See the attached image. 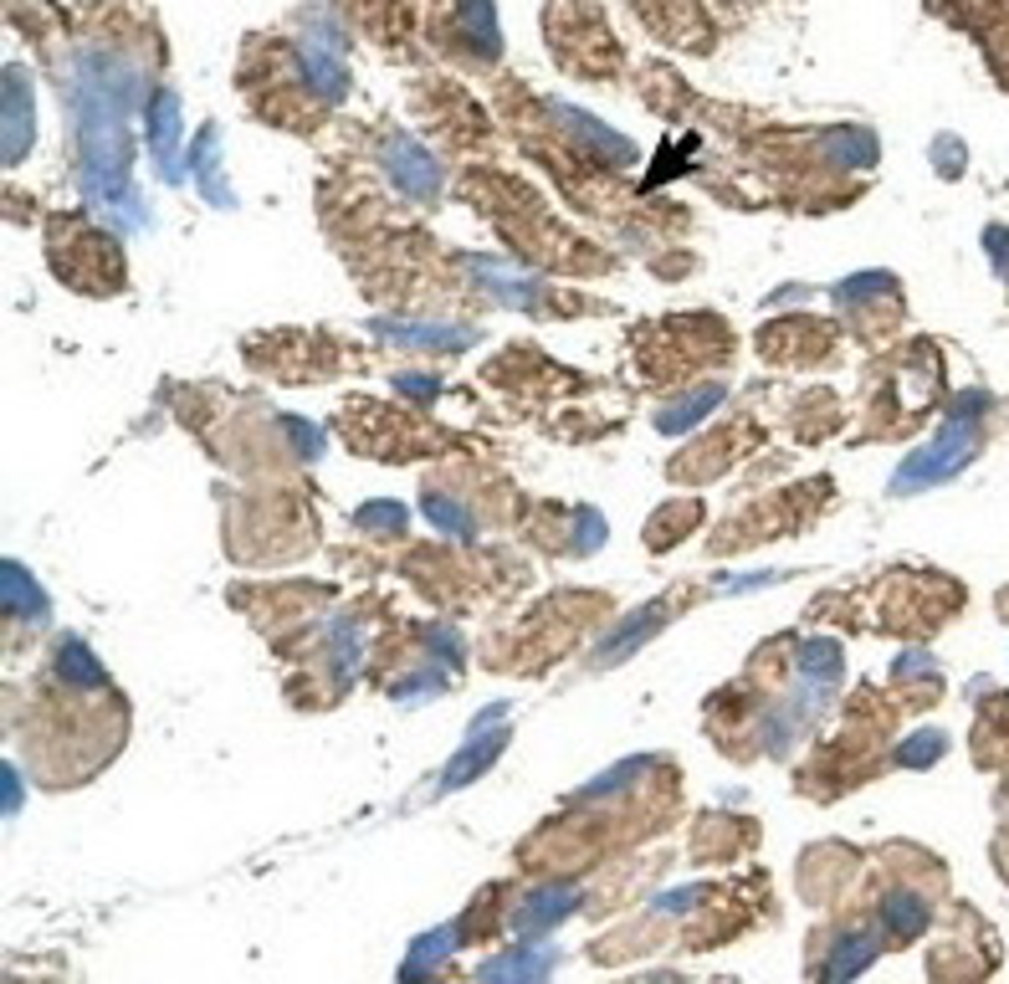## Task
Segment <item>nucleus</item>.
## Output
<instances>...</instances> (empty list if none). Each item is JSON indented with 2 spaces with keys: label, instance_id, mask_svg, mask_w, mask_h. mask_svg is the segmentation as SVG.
Returning a JSON list of instances; mask_svg holds the SVG:
<instances>
[{
  "label": "nucleus",
  "instance_id": "f257e3e1",
  "mask_svg": "<svg viewBox=\"0 0 1009 984\" xmlns=\"http://www.w3.org/2000/svg\"><path fill=\"white\" fill-rule=\"evenodd\" d=\"M72 133H78V185L98 211L123 231L144 227V205L133 190V144L129 119L139 103V72L119 52L82 47L67 72Z\"/></svg>",
  "mask_w": 1009,
  "mask_h": 984
},
{
  "label": "nucleus",
  "instance_id": "f03ea898",
  "mask_svg": "<svg viewBox=\"0 0 1009 984\" xmlns=\"http://www.w3.org/2000/svg\"><path fill=\"white\" fill-rule=\"evenodd\" d=\"M983 411H989V395L983 390H969V395L953 400V411H948L944 431L922 446V452H912L902 462V472L891 478V492H922L932 488V482L953 478V472H963V466L973 462V452H979V421Z\"/></svg>",
  "mask_w": 1009,
  "mask_h": 984
},
{
  "label": "nucleus",
  "instance_id": "7ed1b4c3",
  "mask_svg": "<svg viewBox=\"0 0 1009 984\" xmlns=\"http://www.w3.org/2000/svg\"><path fill=\"white\" fill-rule=\"evenodd\" d=\"M385 164H390V174H395V185L411 200H431L441 190V164L431 160L421 144H411V139H390Z\"/></svg>",
  "mask_w": 1009,
  "mask_h": 984
},
{
  "label": "nucleus",
  "instance_id": "20e7f679",
  "mask_svg": "<svg viewBox=\"0 0 1009 984\" xmlns=\"http://www.w3.org/2000/svg\"><path fill=\"white\" fill-rule=\"evenodd\" d=\"M149 149H154L164 180H180V103H174V93H154V103H149Z\"/></svg>",
  "mask_w": 1009,
  "mask_h": 984
},
{
  "label": "nucleus",
  "instance_id": "39448f33",
  "mask_svg": "<svg viewBox=\"0 0 1009 984\" xmlns=\"http://www.w3.org/2000/svg\"><path fill=\"white\" fill-rule=\"evenodd\" d=\"M31 149V82L21 67L6 72V164H21Z\"/></svg>",
  "mask_w": 1009,
  "mask_h": 984
},
{
  "label": "nucleus",
  "instance_id": "423d86ee",
  "mask_svg": "<svg viewBox=\"0 0 1009 984\" xmlns=\"http://www.w3.org/2000/svg\"><path fill=\"white\" fill-rule=\"evenodd\" d=\"M503 744H507V729L472 733V739H466V749L452 759V764H446V774H441V795H446V790L472 785V780H477L482 770H492V759L503 754Z\"/></svg>",
  "mask_w": 1009,
  "mask_h": 984
},
{
  "label": "nucleus",
  "instance_id": "0eeeda50",
  "mask_svg": "<svg viewBox=\"0 0 1009 984\" xmlns=\"http://www.w3.org/2000/svg\"><path fill=\"white\" fill-rule=\"evenodd\" d=\"M574 907H579V892L574 887H544V892H533L528 903L518 907V918H513V928L518 933H548L554 928V923H564L574 913Z\"/></svg>",
  "mask_w": 1009,
  "mask_h": 984
},
{
  "label": "nucleus",
  "instance_id": "6e6552de",
  "mask_svg": "<svg viewBox=\"0 0 1009 984\" xmlns=\"http://www.w3.org/2000/svg\"><path fill=\"white\" fill-rule=\"evenodd\" d=\"M374 333L380 339H390V344H411V349H466L472 344V333L466 329H441V323H374Z\"/></svg>",
  "mask_w": 1009,
  "mask_h": 984
},
{
  "label": "nucleus",
  "instance_id": "1a4fd4ad",
  "mask_svg": "<svg viewBox=\"0 0 1009 984\" xmlns=\"http://www.w3.org/2000/svg\"><path fill=\"white\" fill-rule=\"evenodd\" d=\"M881 923H887L891 938L912 944V938H922V928H928V903H922L917 892H887V903H881Z\"/></svg>",
  "mask_w": 1009,
  "mask_h": 984
},
{
  "label": "nucleus",
  "instance_id": "9d476101",
  "mask_svg": "<svg viewBox=\"0 0 1009 984\" xmlns=\"http://www.w3.org/2000/svg\"><path fill=\"white\" fill-rule=\"evenodd\" d=\"M297 62H303V78H307V88H313L319 98H329V103H339V98H344L349 72L339 67V57H329L323 47H313V41H307L303 52H297Z\"/></svg>",
  "mask_w": 1009,
  "mask_h": 984
},
{
  "label": "nucleus",
  "instance_id": "9b49d317",
  "mask_svg": "<svg viewBox=\"0 0 1009 984\" xmlns=\"http://www.w3.org/2000/svg\"><path fill=\"white\" fill-rule=\"evenodd\" d=\"M554 113H558L564 123H569L574 139H585L589 149H605V160H620V164L636 160V149L625 144V139H615V133H605L595 119H589V113H574V108H554Z\"/></svg>",
  "mask_w": 1009,
  "mask_h": 984
},
{
  "label": "nucleus",
  "instance_id": "f8f14e48",
  "mask_svg": "<svg viewBox=\"0 0 1009 984\" xmlns=\"http://www.w3.org/2000/svg\"><path fill=\"white\" fill-rule=\"evenodd\" d=\"M6 611L21 621H47V595L31 585V574L21 564H6Z\"/></svg>",
  "mask_w": 1009,
  "mask_h": 984
},
{
  "label": "nucleus",
  "instance_id": "ddd939ff",
  "mask_svg": "<svg viewBox=\"0 0 1009 984\" xmlns=\"http://www.w3.org/2000/svg\"><path fill=\"white\" fill-rule=\"evenodd\" d=\"M662 621H666V605H646V611H640L636 621H630V625H620V631H615V636L605 641V646H599V662H605V666H611V662H620V656L630 652V646H640V641L652 636V631H656Z\"/></svg>",
  "mask_w": 1009,
  "mask_h": 984
},
{
  "label": "nucleus",
  "instance_id": "4468645a",
  "mask_svg": "<svg viewBox=\"0 0 1009 984\" xmlns=\"http://www.w3.org/2000/svg\"><path fill=\"white\" fill-rule=\"evenodd\" d=\"M871 958H877V938H871L866 928L861 933H846V938H840V948H836V958L825 964V974H830V980H850V974H861Z\"/></svg>",
  "mask_w": 1009,
  "mask_h": 984
},
{
  "label": "nucleus",
  "instance_id": "2eb2a0df",
  "mask_svg": "<svg viewBox=\"0 0 1009 984\" xmlns=\"http://www.w3.org/2000/svg\"><path fill=\"white\" fill-rule=\"evenodd\" d=\"M456 11H462L466 41H472V47H477L482 57L497 52V21H492V0H462Z\"/></svg>",
  "mask_w": 1009,
  "mask_h": 984
},
{
  "label": "nucleus",
  "instance_id": "dca6fc26",
  "mask_svg": "<svg viewBox=\"0 0 1009 984\" xmlns=\"http://www.w3.org/2000/svg\"><path fill=\"white\" fill-rule=\"evenodd\" d=\"M554 970V958L548 954H533V948H518V954H507V958H492L487 970V980H538V974H548Z\"/></svg>",
  "mask_w": 1009,
  "mask_h": 984
},
{
  "label": "nucleus",
  "instance_id": "f3484780",
  "mask_svg": "<svg viewBox=\"0 0 1009 984\" xmlns=\"http://www.w3.org/2000/svg\"><path fill=\"white\" fill-rule=\"evenodd\" d=\"M456 938H462V923H456V928H436V933H425L421 944L411 948V958H405V980L425 974V970H431V964H436L441 954H452V948H456Z\"/></svg>",
  "mask_w": 1009,
  "mask_h": 984
},
{
  "label": "nucleus",
  "instance_id": "a211bd4d",
  "mask_svg": "<svg viewBox=\"0 0 1009 984\" xmlns=\"http://www.w3.org/2000/svg\"><path fill=\"white\" fill-rule=\"evenodd\" d=\"M472 272H477V278L487 282V293L507 298V303H533V298H538V288H533V282L507 278V272H503L497 262H472Z\"/></svg>",
  "mask_w": 1009,
  "mask_h": 984
},
{
  "label": "nucleus",
  "instance_id": "6ab92c4d",
  "mask_svg": "<svg viewBox=\"0 0 1009 984\" xmlns=\"http://www.w3.org/2000/svg\"><path fill=\"white\" fill-rule=\"evenodd\" d=\"M717 400H723V385H707L703 395H692V400H682V405H672V411L662 415V431H687L692 421H697V415L713 411Z\"/></svg>",
  "mask_w": 1009,
  "mask_h": 984
},
{
  "label": "nucleus",
  "instance_id": "aec40b11",
  "mask_svg": "<svg viewBox=\"0 0 1009 984\" xmlns=\"http://www.w3.org/2000/svg\"><path fill=\"white\" fill-rule=\"evenodd\" d=\"M944 733H912V739H907V744L902 749H897V764H907V770H928V764H932V759H938V754H944Z\"/></svg>",
  "mask_w": 1009,
  "mask_h": 984
},
{
  "label": "nucleus",
  "instance_id": "412c9836",
  "mask_svg": "<svg viewBox=\"0 0 1009 984\" xmlns=\"http://www.w3.org/2000/svg\"><path fill=\"white\" fill-rule=\"evenodd\" d=\"M825 149H830L840 164H871V160H877V144H871L866 133H830Z\"/></svg>",
  "mask_w": 1009,
  "mask_h": 984
},
{
  "label": "nucleus",
  "instance_id": "4be33fe9",
  "mask_svg": "<svg viewBox=\"0 0 1009 984\" xmlns=\"http://www.w3.org/2000/svg\"><path fill=\"white\" fill-rule=\"evenodd\" d=\"M405 508L400 503H370V508H359V529H370V533H405Z\"/></svg>",
  "mask_w": 1009,
  "mask_h": 984
},
{
  "label": "nucleus",
  "instance_id": "5701e85b",
  "mask_svg": "<svg viewBox=\"0 0 1009 984\" xmlns=\"http://www.w3.org/2000/svg\"><path fill=\"white\" fill-rule=\"evenodd\" d=\"M195 160H200V185H205V195H211L215 205H231V190L221 185V174H215V133H205V139H200Z\"/></svg>",
  "mask_w": 1009,
  "mask_h": 984
},
{
  "label": "nucleus",
  "instance_id": "b1692460",
  "mask_svg": "<svg viewBox=\"0 0 1009 984\" xmlns=\"http://www.w3.org/2000/svg\"><path fill=\"white\" fill-rule=\"evenodd\" d=\"M425 513L441 523V529H452V533H462V539H472L477 533V523H472V513H466L462 503H446V498H425Z\"/></svg>",
  "mask_w": 1009,
  "mask_h": 984
},
{
  "label": "nucleus",
  "instance_id": "393cba45",
  "mask_svg": "<svg viewBox=\"0 0 1009 984\" xmlns=\"http://www.w3.org/2000/svg\"><path fill=\"white\" fill-rule=\"evenodd\" d=\"M897 677L902 682H932L938 677V662H932L928 652H907L902 662H897Z\"/></svg>",
  "mask_w": 1009,
  "mask_h": 984
},
{
  "label": "nucleus",
  "instance_id": "a878e982",
  "mask_svg": "<svg viewBox=\"0 0 1009 984\" xmlns=\"http://www.w3.org/2000/svg\"><path fill=\"white\" fill-rule=\"evenodd\" d=\"M983 241H989V257H995L999 278H1009V231L1005 227H989V231H983Z\"/></svg>",
  "mask_w": 1009,
  "mask_h": 984
},
{
  "label": "nucleus",
  "instance_id": "bb28decb",
  "mask_svg": "<svg viewBox=\"0 0 1009 984\" xmlns=\"http://www.w3.org/2000/svg\"><path fill=\"white\" fill-rule=\"evenodd\" d=\"M400 390H405V395H415V400H431L436 395V380H425V374H400Z\"/></svg>",
  "mask_w": 1009,
  "mask_h": 984
}]
</instances>
